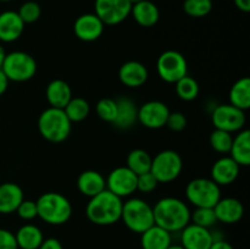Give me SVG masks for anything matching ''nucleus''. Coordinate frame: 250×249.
I'll use <instances>...</instances> for the list:
<instances>
[{
    "label": "nucleus",
    "mask_w": 250,
    "mask_h": 249,
    "mask_svg": "<svg viewBox=\"0 0 250 249\" xmlns=\"http://www.w3.org/2000/svg\"><path fill=\"white\" fill-rule=\"evenodd\" d=\"M23 190L14 182L0 185V214H12L23 200Z\"/></svg>",
    "instance_id": "nucleus-21"
},
{
    "label": "nucleus",
    "mask_w": 250,
    "mask_h": 249,
    "mask_svg": "<svg viewBox=\"0 0 250 249\" xmlns=\"http://www.w3.org/2000/svg\"><path fill=\"white\" fill-rule=\"evenodd\" d=\"M72 122L66 116L63 109L49 106L38 119V131L44 139L51 143L66 141L71 133Z\"/></svg>",
    "instance_id": "nucleus-4"
},
{
    "label": "nucleus",
    "mask_w": 250,
    "mask_h": 249,
    "mask_svg": "<svg viewBox=\"0 0 250 249\" xmlns=\"http://www.w3.org/2000/svg\"><path fill=\"white\" fill-rule=\"evenodd\" d=\"M165 126H167L173 132H181L187 126V117L180 111L170 112L167 120H166Z\"/></svg>",
    "instance_id": "nucleus-39"
},
{
    "label": "nucleus",
    "mask_w": 250,
    "mask_h": 249,
    "mask_svg": "<svg viewBox=\"0 0 250 249\" xmlns=\"http://www.w3.org/2000/svg\"><path fill=\"white\" fill-rule=\"evenodd\" d=\"M131 15L134 21L142 27H153L160 19L159 7L150 0H142L132 5Z\"/></svg>",
    "instance_id": "nucleus-24"
},
{
    "label": "nucleus",
    "mask_w": 250,
    "mask_h": 249,
    "mask_svg": "<svg viewBox=\"0 0 250 249\" xmlns=\"http://www.w3.org/2000/svg\"><path fill=\"white\" fill-rule=\"evenodd\" d=\"M17 215L24 221H31V220L38 217V210H37V203L31 199H23L19 208L16 209Z\"/></svg>",
    "instance_id": "nucleus-38"
},
{
    "label": "nucleus",
    "mask_w": 250,
    "mask_h": 249,
    "mask_svg": "<svg viewBox=\"0 0 250 249\" xmlns=\"http://www.w3.org/2000/svg\"><path fill=\"white\" fill-rule=\"evenodd\" d=\"M77 188L81 194L92 198L106 189V182L104 176L98 171L85 170L78 176Z\"/></svg>",
    "instance_id": "nucleus-22"
},
{
    "label": "nucleus",
    "mask_w": 250,
    "mask_h": 249,
    "mask_svg": "<svg viewBox=\"0 0 250 249\" xmlns=\"http://www.w3.org/2000/svg\"><path fill=\"white\" fill-rule=\"evenodd\" d=\"M183 160L180 154L171 149L160 151L151 159L150 172L155 176L159 183H168L181 175Z\"/></svg>",
    "instance_id": "nucleus-8"
},
{
    "label": "nucleus",
    "mask_w": 250,
    "mask_h": 249,
    "mask_svg": "<svg viewBox=\"0 0 250 249\" xmlns=\"http://www.w3.org/2000/svg\"><path fill=\"white\" fill-rule=\"evenodd\" d=\"M141 234V244L143 249H167V247L172 244L170 232L161 228L158 225H153Z\"/></svg>",
    "instance_id": "nucleus-25"
},
{
    "label": "nucleus",
    "mask_w": 250,
    "mask_h": 249,
    "mask_svg": "<svg viewBox=\"0 0 250 249\" xmlns=\"http://www.w3.org/2000/svg\"><path fill=\"white\" fill-rule=\"evenodd\" d=\"M155 225L170 233L180 232L190 222V209L183 200L175 197L159 199L153 207Z\"/></svg>",
    "instance_id": "nucleus-1"
},
{
    "label": "nucleus",
    "mask_w": 250,
    "mask_h": 249,
    "mask_svg": "<svg viewBox=\"0 0 250 249\" xmlns=\"http://www.w3.org/2000/svg\"><path fill=\"white\" fill-rule=\"evenodd\" d=\"M17 14L21 17V20L23 21L24 24L34 23V22L38 21L39 17H41L42 9L41 6H39L38 2L26 1L20 6Z\"/></svg>",
    "instance_id": "nucleus-36"
},
{
    "label": "nucleus",
    "mask_w": 250,
    "mask_h": 249,
    "mask_svg": "<svg viewBox=\"0 0 250 249\" xmlns=\"http://www.w3.org/2000/svg\"><path fill=\"white\" fill-rule=\"evenodd\" d=\"M149 77L148 68L139 61L131 60L122 63L119 70V80L128 88H139Z\"/></svg>",
    "instance_id": "nucleus-17"
},
{
    "label": "nucleus",
    "mask_w": 250,
    "mask_h": 249,
    "mask_svg": "<svg viewBox=\"0 0 250 249\" xmlns=\"http://www.w3.org/2000/svg\"><path fill=\"white\" fill-rule=\"evenodd\" d=\"M190 221L198 226L210 228L217 222L214 208H195L193 212H190Z\"/></svg>",
    "instance_id": "nucleus-34"
},
{
    "label": "nucleus",
    "mask_w": 250,
    "mask_h": 249,
    "mask_svg": "<svg viewBox=\"0 0 250 249\" xmlns=\"http://www.w3.org/2000/svg\"><path fill=\"white\" fill-rule=\"evenodd\" d=\"M229 156L238 164L239 166L250 165V131L247 128L237 132L233 137Z\"/></svg>",
    "instance_id": "nucleus-26"
},
{
    "label": "nucleus",
    "mask_w": 250,
    "mask_h": 249,
    "mask_svg": "<svg viewBox=\"0 0 250 249\" xmlns=\"http://www.w3.org/2000/svg\"><path fill=\"white\" fill-rule=\"evenodd\" d=\"M95 111L100 120L112 124L116 119L117 114L116 100L111 99V98H103L95 105Z\"/></svg>",
    "instance_id": "nucleus-35"
},
{
    "label": "nucleus",
    "mask_w": 250,
    "mask_h": 249,
    "mask_svg": "<svg viewBox=\"0 0 250 249\" xmlns=\"http://www.w3.org/2000/svg\"><path fill=\"white\" fill-rule=\"evenodd\" d=\"M170 109L160 100H150L138 107V122L150 129L161 128L166 124Z\"/></svg>",
    "instance_id": "nucleus-13"
},
{
    "label": "nucleus",
    "mask_w": 250,
    "mask_h": 249,
    "mask_svg": "<svg viewBox=\"0 0 250 249\" xmlns=\"http://www.w3.org/2000/svg\"><path fill=\"white\" fill-rule=\"evenodd\" d=\"M129 0H95L94 14L105 26H115L124 22L131 15Z\"/></svg>",
    "instance_id": "nucleus-11"
},
{
    "label": "nucleus",
    "mask_w": 250,
    "mask_h": 249,
    "mask_svg": "<svg viewBox=\"0 0 250 249\" xmlns=\"http://www.w3.org/2000/svg\"><path fill=\"white\" fill-rule=\"evenodd\" d=\"M37 61L31 54L16 50L5 55L1 65V71L9 81L12 82H26L32 80L37 73Z\"/></svg>",
    "instance_id": "nucleus-6"
},
{
    "label": "nucleus",
    "mask_w": 250,
    "mask_h": 249,
    "mask_svg": "<svg viewBox=\"0 0 250 249\" xmlns=\"http://www.w3.org/2000/svg\"><path fill=\"white\" fill-rule=\"evenodd\" d=\"M241 166L231 156H221L211 166V180L220 187L229 186L237 180Z\"/></svg>",
    "instance_id": "nucleus-16"
},
{
    "label": "nucleus",
    "mask_w": 250,
    "mask_h": 249,
    "mask_svg": "<svg viewBox=\"0 0 250 249\" xmlns=\"http://www.w3.org/2000/svg\"><path fill=\"white\" fill-rule=\"evenodd\" d=\"M232 142H233V134L229 132L215 128L210 134V145L216 153L229 154L231 150Z\"/></svg>",
    "instance_id": "nucleus-32"
},
{
    "label": "nucleus",
    "mask_w": 250,
    "mask_h": 249,
    "mask_svg": "<svg viewBox=\"0 0 250 249\" xmlns=\"http://www.w3.org/2000/svg\"><path fill=\"white\" fill-rule=\"evenodd\" d=\"M105 182L106 189L121 199L129 197L137 190V175L127 166H119L110 171Z\"/></svg>",
    "instance_id": "nucleus-12"
},
{
    "label": "nucleus",
    "mask_w": 250,
    "mask_h": 249,
    "mask_svg": "<svg viewBox=\"0 0 250 249\" xmlns=\"http://www.w3.org/2000/svg\"><path fill=\"white\" fill-rule=\"evenodd\" d=\"M176 94L185 102H192L199 94V84L192 76L187 75L175 83Z\"/></svg>",
    "instance_id": "nucleus-31"
},
{
    "label": "nucleus",
    "mask_w": 250,
    "mask_h": 249,
    "mask_svg": "<svg viewBox=\"0 0 250 249\" xmlns=\"http://www.w3.org/2000/svg\"><path fill=\"white\" fill-rule=\"evenodd\" d=\"M63 111L71 122H81L89 115L90 105L84 98L72 97L67 105L63 107Z\"/></svg>",
    "instance_id": "nucleus-30"
},
{
    "label": "nucleus",
    "mask_w": 250,
    "mask_h": 249,
    "mask_svg": "<svg viewBox=\"0 0 250 249\" xmlns=\"http://www.w3.org/2000/svg\"><path fill=\"white\" fill-rule=\"evenodd\" d=\"M0 249H19L15 233L5 228H0Z\"/></svg>",
    "instance_id": "nucleus-40"
},
{
    "label": "nucleus",
    "mask_w": 250,
    "mask_h": 249,
    "mask_svg": "<svg viewBox=\"0 0 250 249\" xmlns=\"http://www.w3.org/2000/svg\"><path fill=\"white\" fill-rule=\"evenodd\" d=\"M217 221L232 225L239 222L244 215V207L236 198H221L214 207Z\"/></svg>",
    "instance_id": "nucleus-19"
},
{
    "label": "nucleus",
    "mask_w": 250,
    "mask_h": 249,
    "mask_svg": "<svg viewBox=\"0 0 250 249\" xmlns=\"http://www.w3.org/2000/svg\"><path fill=\"white\" fill-rule=\"evenodd\" d=\"M122 205L124 202L121 198L110 190L104 189L99 194L89 198L85 207V215L94 225L109 226L121 220Z\"/></svg>",
    "instance_id": "nucleus-2"
},
{
    "label": "nucleus",
    "mask_w": 250,
    "mask_h": 249,
    "mask_svg": "<svg viewBox=\"0 0 250 249\" xmlns=\"http://www.w3.org/2000/svg\"><path fill=\"white\" fill-rule=\"evenodd\" d=\"M37 203L38 217L44 222L54 226L63 225L71 219L72 205L63 194L58 192L43 193Z\"/></svg>",
    "instance_id": "nucleus-3"
},
{
    "label": "nucleus",
    "mask_w": 250,
    "mask_h": 249,
    "mask_svg": "<svg viewBox=\"0 0 250 249\" xmlns=\"http://www.w3.org/2000/svg\"><path fill=\"white\" fill-rule=\"evenodd\" d=\"M212 124L216 129L236 133L246 126V111L233 106L232 104L217 105L211 114Z\"/></svg>",
    "instance_id": "nucleus-10"
},
{
    "label": "nucleus",
    "mask_w": 250,
    "mask_h": 249,
    "mask_svg": "<svg viewBox=\"0 0 250 249\" xmlns=\"http://www.w3.org/2000/svg\"><path fill=\"white\" fill-rule=\"evenodd\" d=\"M38 249H63L62 244L56 238H46L42 242Z\"/></svg>",
    "instance_id": "nucleus-41"
},
{
    "label": "nucleus",
    "mask_w": 250,
    "mask_h": 249,
    "mask_svg": "<svg viewBox=\"0 0 250 249\" xmlns=\"http://www.w3.org/2000/svg\"><path fill=\"white\" fill-rule=\"evenodd\" d=\"M5 55H6V53H5V49L2 48L1 44H0V68H1V65H2V61H4V58Z\"/></svg>",
    "instance_id": "nucleus-45"
},
{
    "label": "nucleus",
    "mask_w": 250,
    "mask_h": 249,
    "mask_svg": "<svg viewBox=\"0 0 250 249\" xmlns=\"http://www.w3.org/2000/svg\"><path fill=\"white\" fill-rule=\"evenodd\" d=\"M23 21L16 11L7 10L0 14V42L12 43L22 36L24 31Z\"/></svg>",
    "instance_id": "nucleus-18"
},
{
    "label": "nucleus",
    "mask_w": 250,
    "mask_h": 249,
    "mask_svg": "<svg viewBox=\"0 0 250 249\" xmlns=\"http://www.w3.org/2000/svg\"><path fill=\"white\" fill-rule=\"evenodd\" d=\"M186 198L194 208H214L221 199V187L211 178H194L186 187Z\"/></svg>",
    "instance_id": "nucleus-7"
},
{
    "label": "nucleus",
    "mask_w": 250,
    "mask_h": 249,
    "mask_svg": "<svg viewBox=\"0 0 250 249\" xmlns=\"http://www.w3.org/2000/svg\"><path fill=\"white\" fill-rule=\"evenodd\" d=\"M104 28L105 24L94 12L81 15L76 19L75 23H73L75 36L82 42L97 41L104 33Z\"/></svg>",
    "instance_id": "nucleus-14"
},
{
    "label": "nucleus",
    "mask_w": 250,
    "mask_h": 249,
    "mask_svg": "<svg viewBox=\"0 0 250 249\" xmlns=\"http://www.w3.org/2000/svg\"><path fill=\"white\" fill-rule=\"evenodd\" d=\"M117 114L112 122L115 127L120 129H128L138 121V107L136 103L129 98H120L116 100Z\"/></svg>",
    "instance_id": "nucleus-23"
},
{
    "label": "nucleus",
    "mask_w": 250,
    "mask_h": 249,
    "mask_svg": "<svg viewBox=\"0 0 250 249\" xmlns=\"http://www.w3.org/2000/svg\"><path fill=\"white\" fill-rule=\"evenodd\" d=\"M234 5L237 6V9L241 10L243 12H249L250 11V0H233Z\"/></svg>",
    "instance_id": "nucleus-44"
},
{
    "label": "nucleus",
    "mask_w": 250,
    "mask_h": 249,
    "mask_svg": "<svg viewBox=\"0 0 250 249\" xmlns=\"http://www.w3.org/2000/svg\"><path fill=\"white\" fill-rule=\"evenodd\" d=\"M229 104L238 109L248 110L250 107V78L242 77L234 82L229 90Z\"/></svg>",
    "instance_id": "nucleus-28"
},
{
    "label": "nucleus",
    "mask_w": 250,
    "mask_h": 249,
    "mask_svg": "<svg viewBox=\"0 0 250 249\" xmlns=\"http://www.w3.org/2000/svg\"><path fill=\"white\" fill-rule=\"evenodd\" d=\"M0 1H4V2H6V1H11V0H0Z\"/></svg>",
    "instance_id": "nucleus-48"
},
{
    "label": "nucleus",
    "mask_w": 250,
    "mask_h": 249,
    "mask_svg": "<svg viewBox=\"0 0 250 249\" xmlns=\"http://www.w3.org/2000/svg\"><path fill=\"white\" fill-rule=\"evenodd\" d=\"M212 242L210 228L189 222L181 231V246L185 249H209Z\"/></svg>",
    "instance_id": "nucleus-15"
},
{
    "label": "nucleus",
    "mask_w": 250,
    "mask_h": 249,
    "mask_svg": "<svg viewBox=\"0 0 250 249\" xmlns=\"http://www.w3.org/2000/svg\"><path fill=\"white\" fill-rule=\"evenodd\" d=\"M151 156L148 151L143 149H133L129 151L127 155V167L133 171L136 175L148 172L150 171L151 166Z\"/></svg>",
    "instance_id": "nucleus-29"
},
{
    "label": "nucleus",
    "mask_w": 250,
    "mask_h": 249,
    "mask_svg": "<svg viewBox=\"0 0 250 249\" xmlns=\"http://www.w3.org/2000/svg\"><path fill=\"white\" fill-rule=\"evenodd\" d=\"M167 249H185V248H183L181 244H170V246L167 247Z\"/></svg>",
    "instance_id": "nucleus-46"
},
{
    "label": "nucleus",
    "mask_w": 250,
    "mask_h": 249,
    "mask_svg": "<svg viewBox=\"0 0 250 249\" xmlns=\"http://www.w3.org/2000/svg\"><path fill=\"white\" fill-rule=\"evenodd\" d=\"M209 249H233V247L231 246V243H229V242L222 238L219 239V241L212 242Z\"/></svg>",
    "instance_id": "nucleus-42"
},
{
    "label": "nucleus",
    "mask_w": 250,
    "mask_h": 249,
    "mask_svg": "<svg viewBox=\"0 0 250 249\" xmlns=\"http://www.w3.org/2000/svg\"><path fill=\"white\" fill-rule=\"evenodd\" d=\"M139 1H142V0H129V2H131L132 5L136 4V2H139Z\"/></svg>",
    "instance_id": "nucleus-47"
},
{
    "label": "nucleus",
    "mask_w": 250,
    "mask_h": 249,
    "mask_svg": "<svg viewBox=\"0 0 250 249\" xmlns=\"http://www.w3.org/2000/svg\"><path fill=\"white\" fill-rule=\"evenodd\" d=\"M183 10L190 17H205L211 12L212 0H185Z\"/></svg>",
    "instance_id": "nucleus-33"
},
{
    "label": "nucleus",
    "mask_w": 250,
    "mask_h": 249,
    "mask_svg": "<svg viewBox=\"0 0 250 249\" xmlns=\"http://www.w3.org/2000/svg\"><path fill=\"white\" fill-rule=\"evenodd\" d=\"M159 185V181L156 180L155 176L148 171V172L137 175V190L142 193H150L156 189Z\"/></svg>",
    "instance_id": "nucleus-37"
},
{
    "label": "nucleus",
    "mask_w": 250,
    "mask_h": 249,
    "mask_svg": "<svg viewBox=\"0 0 250 249\" xmlns=\"http://www.w3.org/2000/svg\"><path fill=\"white\" fill-rule=\"evenodd\" d=\"M9 78L5 76V73L2 72L1 68H0V97L4 94L7 90V87H9Z\"/></svg>",
    "instance_id": "nucleus-43"
},
{
    "label": "nucleus",
    "mask_w": 250,
    "mask_h": 249,
    "mask_svg": "<svg viewBox=\"0 0 250 249\" xmlns=\"http://www.w3.org/2000/svg\"><path fill=\"white\" fill-rule=\"evenodd\" d=\"M45 98L51 107L63 109L72 98V90L66 81L56 78L46 85Z\"/></svg>",
    "instance_id": "nucleus-20"
},
{
    "label": "nucleus",
    "mask_w": 250,
    "mask_h": 249,
    "mask_svg": "<svg viewBox=\"0 0 250 249\" xmlns=\"http://www.w3.org/2000/svg\"><path fill=\"white\" fill-rule=\"evenodd\" d=\"M156 71L164 82L176 83L188 75L187 60L180 51L166 50L158 58Z\"/></svg>",
    "instance_id": "nucleus-9"
},
{
    "label": "nucleus",
    "mask_w": 250,
    "mask_h": 249,
    "mask_svg": "<svg viewBox=\"0 0 250 249\" xmlns=\"http://www.w3.org/2000/svg\"><path fill=\"white\" fill-rule=\"evenodd\" d=\"M121 220L129 231L139 234L155 225L153 207L141 198H129L124 203Z\"/></svg>",
    "instance_id": "nucleus-5"
},
{
    "label": "nucleus",
    "mask_w": 250,
    "mask_h": 249,
    "mask_svg": "<svg viewBox=\"0 0 250 249\" xmlns=\"http://www.w3.org/2000/svg\"><path fill=\"white\" fill-rule=\"evenodd\" d=\"M15 238L19 249H38L44 241L42 229L33 224H26L20 227Z\"/></svg>",
    "instance_id": "nucleus-27"
}]
</instances>
